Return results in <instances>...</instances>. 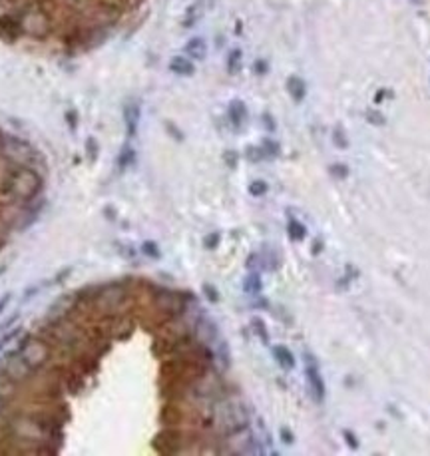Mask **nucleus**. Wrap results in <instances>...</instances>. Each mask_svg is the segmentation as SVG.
Here are the masks:
<instances>
[{
  "label": "nucleus",
  "instance_id": "412c9836",
  "mask_svg": "<svg viewBox=\"0 0 430 456\" xmlns=\"http://www.w3.org/2000/svg\"><path fill=\"white\" fill-rule=\"evenodd\" d=\"M142 253L143 255H147V257H151V259H158V257H160V247H158V243H153V241H143Z\"/></svg>",
  "mask_w": 430,
  "mask_h": 456
},
{
  "label": "nucleus",
  "instance_id": "c85d7f7f",
  "mask_svg": "<svg viewBox=\"0 0 430 456\" xmlns=\"http://www.w3.org/2000/svg\"><path fill=\"white\" fill-rule=\"evenodd\" d=\"M345 438H347V444H349V446H351V448H357L358 446V442H357V436H355V434H351L349 433V431H345Z\"/></svg>",
  "mask_w": 430,
  "mask_h": 456
},
{
  "label": "nucleus",
  "instance_id": "a211bd4d",
  "mask_svg": "<svg viewBox=\"0 0 430 456\" xmlns=\"http://www.w3.org/2000/svg\"><path fill=\"white\" fill-rule=\"evenodd\" d=\"M263 154L265 156H269V158H275V156H279V152H281V148H279V144L277 141H273V139H263V146H261Z\"/></svg>",
  "mask_w": 430,
  "mask_h": 456
},
{
  "label": "nucleus",
  "instance_id": "f257e3e1",
  "mask_svg": "<svg viewBox=\"0 0 430 456\" xmlns=\"http://www.w3.org/2000/svg\"><path fill=\"white\" fill-rule=\"evenodd\" d=\"M211 422L221 436H225V438L237 436L249 424V412L245 409V405L237 398H221L215 403L213 412H211Z\"/></svg>",
  "mask_w": 430,
  "mask_h": 456
},
{
  "label": "nucleus",
  "instance_id": "9d476101",
  "mask_svg": "<svg viewBox=\"0 0 430 456\" xmlns=\"http://www.w3.org/2000/svg\"><path fill=\"white\" fill-rule=\"evenodd\" d=\"M227 114H229L231 124H233L237 130L239 128H243V124L247 122V108H245V104H243L241 100H233V102L229 104Z\"/></svg>",
  "mask_w": 430,
  "mask_h": 456
},
{
  "label": "nucleus",
  "instance_id": "ddd939ff",
  "mask_svg": "<svg viewBox=\"0 0 430 456\" xmlns=\"http://www.w3.org/2000/svg\"><path fill=\"white\" fill-rule=\"evenodd\" d=\"M273 357H275V361L283 366V368H293L295 366V355L287 347H283V345H275L273 347Z\"/></svg>",
  "mask_w": 430,
  "mask_h": 456
},
{
  "label": "nucleus",
  "instance_id": "b1692460",
  "mask_svg": "<svg viewBox=\"0 0 430 456\" xmlns=\"http://www.w3.org/2000/svg\"><path fill=\"white\" fill-rule=\"evenodd\" d=\"M203 293L207 295V299H209L211 303H217V301H219V293H217V289H215L213 285H209V283H205V285H203Z\"/></svg>",
  "mask_w": 430,
  "mask_h": 456
},
{
  "label": "nucleus",
  "instance_id": "72a5a7b5",
  "mask_svg": "<svg viewBox=\"0 0 430 456\" xmlns=\"http://www.w3.org/2000/svg\"><path fill=\"white\" fill-rule=\"evenodd\" d=\"M225 160H227V163H229V167H235V163H237V156H235L233 152H227V154H225Z\"/></svg>",
  "mask_w": 430,
  "mask_h": 456
},
{
  "label": "nucleus",
  "instance_id": "c756f323",
  "mask_svg": "<svg viewBox=\"0 0 430 456\" xmlns=\"http://www.w3.org/2000/svg\"><path fill=\"white\" fill-rule=\"evenodd\" d=\"M66 120H68V126H70V130H76V126H78V116L74 114V112H66Z\"/></svg>",
  "mask_w": 430,
  "mask_h": 456
},
{
  "label": "nucleus",
  "instance_id": "f3484780",
  "mask_svg": "<svg viewBox=\"0 0 430 456\" xmlns=\"http://www.w3.org/2000/svg\"><path fill=\"white\" fill-rule=\"evenodd\" d=\"M241 64H243V52L235 48V50H231L229 52V56H227V72L231 74V76H235L239 70H241Z\"/></svg>",
  "mask_w": 430,
  "mask_h": 456
},
{
  "label": "nucleus",
  "instance_id": "aec40b11",
  "mask_svg": "<svg viewBox=\"0 0 430 456\" xmlns=\"http://www.w3.org/2000/svg\"><path fill=\"white\" fill-rule=\"evenodd\" d=\"M267 189H269V185L263 182V180H255V182H251L249 185V193L251 195H255V197H261L267 193Z\"/></svg>",
  "mask_w": 430,
  "mask_h": 456
},
{
  "label": "nucleus",
  "instance_id": "f8f14e48",
  "mask_svg": "<svg viewBox=\"0 0 430 456\" xmlns=\"http://www.w3.org/2000/svg\"><path fill=\"white\" fill-rule=\"evenodd\" d=\"M287 92L291 94V98L295 102H301L307 96V84L299 76H289V80H287Z\"/></svg>",
  "mask_w": 430,
  "mask_h": 456
},
{
  "label": "nucleus",
  "instance_id": "20e7f679",
  "mask_svg": "<svg viewBox=\"0 0 430 456\" xmlns=\"http://www.w3.org/2000/svg\"><path fill=\"white\" fill-rule=\"evenodd\" d=\"M303 359H305V377H307L311 392L317 401H323L325 398V381L321 377V368L317 365V359L311 353H305Z\"/></svg>",
  "mask_w": 430,
  "mask_h": 456
},
{
  "label": "nucleus",
  "instance_id": "dca6fc26",
  "mask_svg": "<svg viewBox=\"0 0 430 456\" xmlns=\"http://www.w3.org/2000/svg\"><path fill=\"white\" fill-rule=\"evenodd\" d=\"M134 161H136V150H134L132 146H124V148H121V152H119L118 167L124 172V169H128Z\"/></svg>",
  "mask_w": 430,
  "mask_h": 456
},
{
  "label": "nucleus",
  "instance_id": "423d86ee",
  "mask_svg": "<svg viewBox=\"0 0 430 456\" xmlns=\"http://www.w3.org/2000/svg\"><path fill=\"white\" fill-rule=\"evenodd\" d=\"M140 118H142L140 104L134 102V100H130L124 106V124H126V134H128V137H136L138 126H140Z\"/></svg>",
  "mask_w": 430,
  "mask_h": 456
},
{
  "label": "nucleus",
  "instance_id": "0eeeda50",
  "mask_svg": "<svg viewBox=\"0 0 430 456\" xmlns=\"http://www.w3.org/2000/svg\"><path fill=\"white\" fill-rule=\"evenodd\" d=\"M158 305L164 313H169V315H181L186 311V301L175 293H169V291H162L158 295Z\"/></svg>",
  "mask_w": 430,
  "mask_h": 456
},
{
  "label": "nucleus",
  "instance_id": "f03ea898",
  "mask_svg": "<svg viewBox=\"0 0 430 456\" xmlns=\"http://www.w3.org/2000/svg\"><path fill=\"white\" fill-rule=\"evenodd\" d=\"M6 189L16 200L30 202V200H34L40 193V189H42V178H40V174L36 169L20 165L14 172H10L8 182H6Z\"/></svg>",
  "mask_w": 430,
  "mask_h": 456
},
{
  "label": "nucleus",
  "instance_id": "bb28decb",
  "mask_svg": "<svg viewBox=\"0 0 430 456\" xmlns=\"http://www.w3.org/2000/svg\"><path fill=\"white\" fill-rule=\"evenodd\" d=\"M281 440H283V442H285V444H293V440H295V436H293V433H291V431H289V429H285V426H283V429H281Z\"/></svg>",
  "mask_w": 430,
  "mask_h": 456
},
{
  "label": "nucleus",
  "instance_id": "6ab92c4d",
  "mask_svg": "<svg viewBox=\"0 0 430 456\" xmlns=\"http://www.w3.org/2000/svg\"><path fill=\"white\" fill-rule=\"evenodd\" d=\"M333 141L336 148H349V139H347V134H345V130H343V126H336L333 132Z\"/></svg>",
  "mask_w": 430,
  "mask_h": 456
},
{
  "label": "nucleus",
  "instance_id": "7ed1b4c3",
  "mask_svg": "<svg viewBox=\"0 0 430 456\" xmlns=\"http://www.w3.org/2000/svg\"><path fill=\"white\" fill-rule=\"evenodd\" d=\"M20 355L24 357V361L32 368L36 366L44 365L48 361V349L46 345L34 337H26L22 341V347H20Z\"/></svg>",
  "mask_w": 430,
  "mask_h": 456
},
{
  "label": "nucleus",
  "instance_id": "1a4fd4ad",
  "mask_svg": "<svg viewBox=\"0 0 430 456\" xmlns=\"http://www.w3.org/2000/svg\"><path fill=\"white\" fill-rule=\"evenodd\" d=\"M169 70L177 76H193L195 74V64L188 56H173L169 60Z\"/></svg>",
  "mask_w": 430,
  "mask_h": 456
},
{
  "label": "nucleus",
  "instance_id": "a878e982",
  "mask_svg": "<svg viewBox=\"0 0 430 456\" xmlns=\"http://www.w3.org/2000/svg\"><path fill=\"white\" fill-rule=\"evenodd\" d=\"M86 150H88V156H90V158H96V154H98V144H96L94 137H90V139L86 141Z\"/></svg>",
  "mask_w": 430,
  "mask_h": 456
},
{
  "label": "nucleus",
  "instance_id": "39448f33",
  "mask_svg": "<svg viewBox=\"0 0 430 456\" xmlns=\"http://www.w3.org/2000/svg\"><path fill=\"white\" fill-rule=\"evenodd\" d=\"M2 148H4V152H6V156L10 160L18 161V163H24L26 160H30L28 144H24L22 139H18V137H4L2 139Z\"/></svg>",
  "mask_w": 430,
  "mask_h": 456
},
{
  "label": "nucleus",
  "instance_id": "6e6552de",
  "mask_svg": "<svg viewBox=\"0 0 430 456\" xmlns=\"http://www.w3.org/2000/svg\"><path fill=\"white\" fill-rule=\"evenodd\" d=\"M183 52L193 62H201L207 56V44H205V40L201 36H193V38L188 40V44L183 46Z\"/></svg>",
  "mask_w": 430,
  "mask_h": 456
},
{
  "label": "nucleus",
  "instance_id": "7c9ffc66",
  "mask_svg": "<svg viewBox=\"0 0 430 456\" xmlns=\"http://www.w3.org/2000/svg\"><path fill=\"white\" fill-rule=\"evenodd\" d=\"M166 128H167V132H169V134H173V136H175V139H183V134H181L179 130H175V126H173V124H169V122H167Z\"/></svg>",
  "mask_w": 430,
  "mask_h": 456
},
{
  "label": "nucleus",
  "instance_id": "2eb2a0df",
  "mask_svg": "<svg viewBox=\"0 0 430 456\" xmlns=\"http://www.w3.org/2000/svg\"><path fill=\"white\" fill-rule=\"evenodd\" d=\"M287 231H289V237H291L293 241H301V239H305V235H307V227H305L301 221H297L295 217L289 219Z\"/></svg>",
  "mask_w": 430,
  "mask_h": 456
},
{
  "label": "nucleus",
  "instance_id": "473e14b6",
  "mask_svg": "<svg viewBox=\"0 0 430 456\" xmlns=\"http://www.w3.org/2000/svg\"><path fill=\"white\" fill-rule=\"evenodd\" d=\"M255 72L263 76V74L267 72V62H265V60H257V62H255Z\"/></svg>",
  "mask_w": 430,
  "mask_h": 456
},
{
  "label": "nucleus",
  "instance_id": "f704fd0d",
  "mask_svg": "<svg viewBox=\"0 0 430 456\" xmlns=\"http://www.w3.org/2000/svg\"><path fill=\"white\" fill-rule=\"evenodd\" d=\"M8 301H10V293H6V295L0 299V315H2V311H4V307L8 305Z\"/></svg>",
  "mask_w": 430,
  "mask_h": 456
},
{
  "label": "nucleus",
  "instance_id": "393cba45",
  "mask_svg": "<svg viewBox=\"0 0 430 456\" xmlns=\"http://www.w3.org/2000/svg\"><path fill=\"white\" fill-rule=\"evenodd\" d=\"M219 239H221V237H219V233H211V235H207V237H205V241H203V243H205V247H207V249H215V247L219 245Z\"/></svg>",
  "mask_w": 430,
  "mask_h": 456
},
{
  "label": "nucleus",
  "instance_id": "4468645a",
  "mask_svg": "<svg viewBox=\"0 0 430 456\" xmlns=\"http://www.w3.org/2000/svg\"><path fill=\"white\" fill-rule=\"evenodd\" d=\"M261 287H263L261 277H259V273H255V271L247 275V279L243 281V291L251 297L259 295V293H261Z\"/></svg>",
  "mask_w": 430,
  "mask_h": 456
},
{
  "label": "nucleus",
  "instance_id": "cd10ccee",
  "mask_svg": "<svg viewBox=\"0 0 430 456\" xmlns=\"http://www.w3.org/2000/svg\"><path fill=\"white\" fill-rule=\"evenodd\" d=\"M331 169H333L334 176H339V178H347V176H349V169H347V165H341V163H339V165H333Z\"/></svg>",
  "mask_w": 430,
  "mask_h": 456
},
{
  "label": "nucleus",
  "instance_id": "2f4dec72",
  "mask_svg": "<svg viewBox=\"0 0 430 456\" xmlns=\"http://www.w3.org/2000/svg\"><path fill=\"white\" fill-rule=\"evenodd\" d=\"M263 120H265V128L273 132V130H275V120H273L269 114H263Z\"/></svg>",
  "mask_w": 430,
  "mask_h": 456
},
{
  "label": "nucleus",
  "instance_id": "5701e85b",
  "mask_svg": "<svg viewBox=\"0 0 430 456\" xmlns=\"http://www.w3.org/2000/svg\"><path fill=\"white\" fill-rule=\"evenodd\" d=\"M253 327H255V333H259V337H261L263 343H269V337H267V331H265V325H263L261 319H253Z\"/></svg>",
  "mask_w": 430,
  "mask_h": 456
},
{
  "label": "nucleus",
  "instance_id": "9b49d317",
  "mask_svg": "<svg viewBox=\"0 0 430 456\" xmlns=\"http://www.w3.org/2000/svg\"><path fill=\"white\" fill-rule=\"evenodd\" d=\"M205 8H207V0H195L190 8L186 10V18H183V26L190 28L197 22L203 14H205Z\"/></svg>",
  "mask_w": 430,
  "mask_h": 456
},
{
  "label": "nucleus",
  "instance_id": "4be33fe9",
  "mask_svg": "<svg viewBox=\"0 0 430 456\" xmlns=\"http://www.w3.org/2000/svg\"><path fill=\"white\" fill-rule=\"evenodd\" d=\"M366 120H368L373 126H382V124H384V116L379 114L377 110H368V112H366Z\"/></svg>",
  "mask_w": 430,
  "mask_h": 456
},
{
  "label": "nucleus",
  "instance_id": "c9c22d12",
  "mask_svg": "<svg viewBox=\"0 0 430 456\" xmlns=\"http://www.w3.org/2000/svg\"><path fill=\"white\" fill-rule=\"evenodd\" d=\"M412 4H422V0H410Z\"/></svg>",
  "mask_w": 430,
  "mask_h": 456
}]
</instances>
